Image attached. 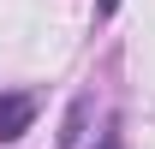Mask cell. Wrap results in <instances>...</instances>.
Masks as SVG:
<instances>
[{"instance_id": "obj_1", "label": "cell", "mask_w": 155, "mask_h": 149, "mask_svg": "<svg viewBox=\"0 0 155 149\" xmlns=\"http://www.w3.org/2000/svg\"><path fill=\"white\" fill-rule=\"evenodd\" d=\"M30 125H36V95H30V90L0 95V143H18Z\"/></svg>"}, {"instance_id": "obj_2", "label": "cell", "mask_w": 155, "mask_h": 149, "mask_svg": "<svg viewBox=\"0 0 155 149\" xmlns=\"http://www.w3.org/2000/svg\"><path fill=\"white\" fill-rule=\"evenodd\" d=\"M101 149H119V131H101Z\"/></svg>"}]
</instances>
